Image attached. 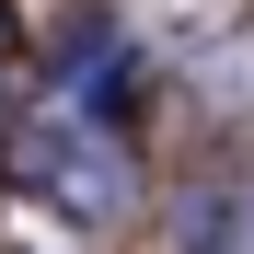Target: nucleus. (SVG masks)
Masks as SVG:
<instances>
[{
    "instance_id": "1",
    "label": "nucleus",
    "mask_w": 254,
    "mask_h": 254,
    "mask_svg": "<svg viewBox=\"0 0 254 254\" xmlns=\"http://www.w3.org/2000/svg\"><path fill=\"white\" fill-rule=\"evenodd\" d=\"M35 174H47L81 220H116V208H127V150H116V139H93V127H58V139L35 150Z\"/></svg>"
}]
</instances>
